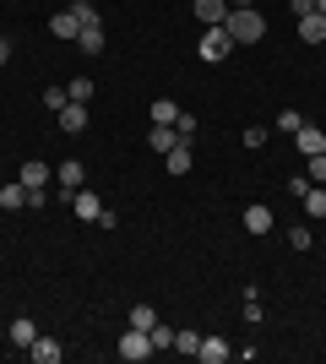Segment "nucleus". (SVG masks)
<instances>
[{
    "label": "nucleus",
    "instance_id": "obj_1",
    "mask_svg": "<svg viewBox=\"0 0 326 364\" xmlns=\"http://www.w3.org/2000/svg\"><path fill=\"white\" fill-rule=\"evenodd\" d=\"M229 38L234 44H256V38H266V16L261 11H250V6H229Z\"/></svg>",
    "mask_w": 326,
    "mask_h": 364
},
{
    "label": "nucleus",
    "instance_id": "obj_2",
    "mask_svg": "<svg viewBox=\"0 0 326 364\" xmlns=\"http://www.w3.org/2000/svg\"><path fill=\"white\" fill-rule=\"evenodd\" d=\"M153 337H147V332H141V326H125V332H120V359L125 364H141V359H153Z\"/></svg>",
    "mask_w": 326,
    "mask_h": 364
},
{
    "label": "nucleus",
    "instance_id": "obj_3",
    "mask_svg": "<svg viewBox=\"0 0 326 364\" xmlns=\"http://www.w3.org/2000/svg\"><path fill=\"white\" fill-rule=\"evenodd\" d=\"M196 55H202L207 65L229 60V55H234V38H229V28H207V33H202V44H196Z\"/></svg>",
    "mask_w": 326,
    "mask_h": 364
},
{
    "label": "nucleus",
    "instance_id": "obj_4",
    "mask_svg": "<svg viewBox=\"0 0 326 364\" xmlns=\"http://www.w3.org/2000/svg\"><path fill=\"white\" fill-rule=\"evenodd\" d=\"M60 201H65L77 218H87V223H98V213H104V196H98V191H87V185H82V191H60Z\"/></svg>",
    "mask_w": 326,
    "mask_h": 364
},
{
    "label": "nucleus",
    "instance_id": "obj_5",
    "mask_svg": "<svg viewBox=\"0 0 326 364\" xmlns=\"http://www.w3.org/2000/svg\"><path fill=\"white\" fill-rule=\"evenodd\" d=\"M190 11H196L202 28H223L229 22V0H190Z\"/></svg>",
    "mask_w": 326,
    "mask_h": 364
},
{
    "label": "nucleus",
    "instance_id": "obj_6",
    "mask_svg": "<svg viewBox=\"0 0 326 364\" xmlns=\"http://www.w3.org/2000/svg\"><path fill=\"white\" fill-rule=\"evenodd\" d=\"M16 180L28 185V191H49V180H55V168H49V164H38V158H28V164H22V174H16Z\"/></svg>",
    "mask_w": 326,
    "mask_h": 364
},
{
    "label": "nucleus",
    "instance_id": "obj_7",
    "mask_svg": "<svg viewBox=\"0 0 326 364\" xmlns=\"http://www.w3.org/2000/svg\"><path fill=\"white\" fill-rule=\"evenodd\" d=\"M55 125H60L65 136H77V131H87V104H65L60 114H55Z\"/></svg>",
    "mask_w": 326,
    "mask_h": 364
},
{
    "label": "nucleus",
    "instance_id": "obj_8",
    "mask_svg": "<svg viewBox=\"0 0 326 364\" xmlns=\"http://www.w3.org/2000/svg\"><path fill=\"white\" fill-rule=\"evenodd\" d=\"M196 359H202V364H223V359H234V343H223V337H202Z\"/></svg>",
    "mask_w": 326,
    "mask_h": 364
},
{
    "label": "nucleus",
    "instance_id": "obj_9",
    "mask_svg": "<svg viewBox=\"0 0 326 364\" xmlns=\"http://www.w3.org/2000/svg\"><path fill=\"white\" fill-rule=\"evenodd\" d=\"M245 228L261 240V234H272V207H261V201H250L245 207Z\"/></svg>",
    "mask_w": 326,
    "mask_h": 364
},
{
    "label": "nucleus",
    "instance_id": "obj_10",
    "mask_svg": "<svg viewBox=\"0 0 326 364\" xmlns=\"http://www.w3.org/2000/svg\"><path fill=\"white\" fill-rule=\"evenodd\" d=\"M33 359H38V364H60L65 359V348H60V343H55V337H44V332H38V337H33Z\"/></svg>",
    "mask_w": 326,
    "mask_h": 364
},
{
    "label": "nucleus",
    "instance_id": "obj_11",
    "mask_svg": "<svg viewBox=\"0 0 326 364\" xmlns=\"http://www.w3.org/2000/svg\"><path fill=\"white\" fill-rule=\"evenodd\" d=\"M55 180H60V191H82V180H87V168H82L77 158H65V164L55 168Z\"/></svg>",
    "mask_w": 326,
    "mask_h": 364
},
{
    "label": "nucleus",
    "instance_id": "obj_12",
    "mask_svg": "<svg viewBox=\"0 0 326 364\" xmlns=\"http://www.w3.org/2000/svg\"><path fill=\"white\" fill-rule=\"evenodd\" d=\"M299 38H305V44H326V16L321 11L299 16Z\"/></svg>",
    "mask_w": 326,
    "mask_h": 364
},
{
    "label": "nucleus",
    "instance_id": "obj_13",
    "mask_svg": "<svg viewBox=\"0 0 326 364\" xmlns=\"http://www.w3.org/2000/svg\"><path fill=\"white\" fill-rule=\"evenodd\" d=\"M104 44H109V38H104V22H93V28L77 33V49H82V55H104Z\"/></svg>",
    "mask_w": 326,
    "mask_h": 364
},
{
    "label": "nucleus",
    "instance_id": "obj_14",
    "mask_svg": "<svg viewBox=\"0 0 326 364\" xmlns=\"http://www.w3.org/2000/svg\"><path fill=\"white\" fill-rule=\"evenodd\" d=\"M147 147L153 152H174L180 147V131H174V125H153V131H147Z\"/></svg>",
    "mask_w": 326,
    "mask_h": 364
},
{
    "label": "nucleus",
    "instance_id": "obj_15",
    "mask_svg": "<svg viewBox=\"0 0 326 364\" xmlns=\"http://www.w3.org/2000/svg\"><path fill=\"white\" fill-rule=\"evenodd\" d=\"M294 141H299V152H305V158H310V152H326V131H315V125H299Z\"/></svg>",
    "mask_w": 326,
    "mask_h": 364
},
{
    "label": "nucleus",
    "instance_id": "obj_16",
    "mask_svg": "<svg viewBox=\"0 0 326 364\" xmlns=\"http://www.w3.org/2000/svg\"><path fill=\"white\" fill-rule=\"evenodd\" d=\"M49 33H55V38H77V33H82L77 11H55V16H49Z\"/></svg>",
    "mask_w": 326,
    "mask_h": 364
},
{
    "label": "nucleus",
    "instance_id": "obj_17",
    "mask_svg": "<svg viewBox=\"0 0 326 364\" xmlns=\"http://www.w3.org/2000/svg\"><path fill=\"white\" fill-rule=\"evenodd\" d=\"M0 207H6V213H22V207H28V185L11 180L6 191H0Z\"/></svg>",
    "mask_w": 326,
    "mask_h": 364
},
{
    "label": "nucleus",
    "instance_id": "obj_18",
    "mask_svg": "<svg viewBox=\"0 0 326 364\" xmlns=\"http://www.w3.org/2000/svg\"><path fill=\"white\" fill-rule=\"evenodd\" d=\"M33 337H38V326H33L28 316H16L11 321V343H16V348H33Z\"/></svg>",
    "mask_w": 326,
    "mask_h": 364
},
{
    "label": "nucleus",
    "instance_id": "obj_19",
    "mask_svg": "<svg viewBox=\"0 0 326 364\" xmlns=\"http://www.w3.org/2000/svg\"><path fill=\"white\" fill-rule=\"evenodd\" d=\"M163 164H169V174H190V141H180L174 152H163Z\"/></svg>",
    "mask_w": 326,
    "mask_h": 364
},
{
    "label": "nucleus",
    "instance_id": "obj_20",
    "mask_svg": "<svg viewBox=\"0 0 326 364\" xmlns=\"http://www.w3.org/2000/svg\"><path fill=\"white\" fill-rule=\"evenodd\" d=\"M180 120V104H174V98H158L153 104V125H174Z\"/></svg>",
    "mask_w": 326,
    "mask_h": 364
},
{
    "label": "nucleus",
    "instance_id": "obj_21",
    "mask_svg": "<svg viewBox=\"0 0 326 364\" xmlns=\"http://www.w3.org/2000/svg\"><path fill=\"white\" fill-rule=\"evenodd\" d=\"M305 213H310V218H326V185H310V191H305Z\"/></svg>",
    "mask_w": 326,
    "mask_h": 364
},
{
    "label": "nucleus",
    "instance_id": "obj_22",
    "mask_svg": "<svg viewBox=\"0 0 326 364\" xmlns=\"http://www.w3.org/2000/svg\"><path fill=\"white\" fill-rule=\"evenodd\" d=\"M196 348H202V332H174V353H190V359H196Z\"/></svg>",
    "mask_w": 326,
    "mask_h": 364
},
{
    "label": "nucleus",
    "instance_id": "obj_23",
    "mask_svg": "<svg viewBox=\"0 0 326 364\" xmlns=\"http://www.w3.org/2000/svg\"><path fill=\"white\" fill-rule=\"evenodd\" d=\"M147 337H153V348H174V326H163V321H153Z\"/></svg>",
    "mask_w": 326,
    "mask_h": 364
},
{
    "label": "nucleus",
    "instance_id": "obj_24",
    "mask_svg": "<svg viewBox=\"0 0 326 364\" xmlns=\"http://www.w3.org/2000/svg\"><path fill=\"white\" fill-rule=\"evenodd\" d=\"M153 321H158V310H153V304H131V326H141V332H147Z\"/></svg>",
    "mask_w": 326,
    "mask_h": 364
},
{
    "label": "nucleus",
    "instance_id": "obj_25",
    "mask_svg": "<svg viewBox=\"0 0 326 364\" xmlns=\"http://www.w3.org/2000/svg\"><path fill=\"white\" fill-rule=\"evenodd\" d=\"M65 92H71V104H87V98H93V82H87V76H77V82H71V87H65Z\"/></svg>",
    "mask_w": 326,
    "mask_h": 364
},
{
    "label": "nucleus",
    "instance_id": "obj_26",
    "mask_svg": "<svg viewBox=\"0 0 326 364\" xmlns=\"http://www.w3.org/2000/svg\"><path fill=\"white\" fill-rule=\"evenodd\" d=\"M65 104H71V92H65V87H49L44 92V109H49V114H60Z\"/></svg>",
    "mask_w": 326,
    "mask_h": 364
},
{
    "label": "nucleus",
    "instance_id": "obj_27",
    "mask_svg": "<svg viewBox=\"0 0 326 364\" xmlns=\"http://www.w3.org/2000/svg\"><path fill=\"white\" fill-rule=\"evenodd\" d=\"M71 11H77V22H82V28H93V22H98V6H93V0H77Z\"/></svg>",
    "mask_w": 326,
    "mask_h": 364
},
{
    "label": "nucleus",
    "instance_id": "obj_28",
    "mask_svg": "<svg viewBox=\"0 0 326 364\" xmlns=\"http://www.w3.org/2000/svg\"><path fill=\"white\" fill-rule=\"evenodd\" d=\"M299 125H305V114H299V109H283V114H278V131H288V136H294Z\"/></svg>",
    "mask_w": 326,
    "mask_h": 364
},
{
    "label": "nucleus",
    "instance_id": "obj_29",
    "mask_svg": "<svg viewBox=\"0 0 326 364\" xmlns=\"http://www.w3.org/2000/svg\"><path fill=\"white\" fill-rule=\"evenodd\" d=\"M310 185H326V152H310Z\"/></svg>",
    "mask_w": 326,
    "mask_h": 364
},
{
    "label": "nucleus",
    "instance_id": "obj_30",
    "mask_svg": "<svg viewBox=\"0 0 326 364\" xmlns=\"http://www.w3.org/2000/svg\"><path fill=\"white\" fill-rule=\"evenodd\" d=\"M305 191H310V174H294V180H288V196L305 201Z\"/></svg>",
    "mask_w": 326,
    "mask_h": 364
},
{
    "label": "nucleus",
    "instance_id": "obj_31",
    "mask_svg": "<svg viewBox=\"0 0 326 364\" xmlns=\"http://www.w3.org/2000/svg\"><path fill=\"white\" fill-rule=\"evenodd\" d=\"M245 321H250V326L261 321V304H256V289H245Z\"/></svg>",
    "mask_w": 326,
    "mask_h": 364
},
{
    "label": "nucleus",
    "instance_id": "obj_32",
    "mask_svg": "<svg viewBox=\"0 0 326 364\" xmlns=\"http://www.w3.org/2000/svg\"><path fill=\"white\" fill-rule=\"evenodd\" d=\"M288 245H294V250H310V228L299 223V228H294V234H288Z\"/></svg>",
    "mask_w": 326,
    "mask_h": 364
},
{
    "label": "nucleus",
    "instance_id": "obj_33",
    "mask_svg": "<svg viewBox=\"0 0 326 364\" xmlns=\"http://www.w3.org/2000/svg\"><path fill=\"white\" fill-rule=\"evenodd\" d=\"M245 147H250V152L266 147V131H261V125H250V131H245Z\"/></svg>",
    "mask_w": 326,
    "mask_h": 364
},
{
    "label": "nucleus",
    "instance_id": "obj_34",
    "mask_svg": "<svg viewBox=\"0 0 326 364\" xmlns=\"http://www.w3.org/2000/svg\"><path fill=\"white\" fill-rule=\"evenodd\" d=\"M288 6H294V22H299V16H310V11H315V0H288Z\"/></svg>",
    "mask_w": 326,
    "mask_h": 364
},
{
    "label": "nucleus",
    "instance_id": "obj_35",
    "mask_svg": "<svg viewBox=\"0 0 326 364\" xmlns=\"http://www.w3.org/2000/svg\"><path fill=\"white\" fill-rule=\"evenodd\" d=\"M11 60V38H0V65Z\"/></svg>",
    "mask_w": 326,
    "mask_h": 364
},
{
    "label": "nucleus",
    "instance_id": "obj_36",
    "mask_svg": "<svg viewBox=\"0 0 326 364\" xmlns=\"http://www.w3.org/2000/svg\"><path fill=\"white\" fill-rule=\"evenodd\" d=\"M315 11H321V16H326V0H315Z\"/></svg>",
    "mask_w": 326,
    "mask_h": 364
},
{
    "label": "nucleus",
    "instance_id": "obj_37",
    "mask_svg": "<svg viewBox=\"0 0 326 364\" xmlns=\"http://www.w3.org/2000/svg\"><path fill=\"white\" fill-rule=\"evenodd\" d=\"M229 6H245V0H229Z\"/></svg>",
    "mask_w": 326,
    "mask_h": 364
}]
</instances>
